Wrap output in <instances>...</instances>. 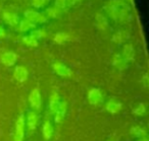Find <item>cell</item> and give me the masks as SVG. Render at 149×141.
Masks as SVG:
<instances>
[{"label": "cell", "instance_id": "obj_1", "mask_svg": "<svg viewBox=\"0 0 149 141\" xmlns=\"http://www.w3.org/2000/svg\"><path fill=\"white\" fill-rule=\"evenodd\" d=\"M103 8L108 17L118 23H126L132 19L130 5L123 0H108Z\"/></svg>", "mask_w": 149, "mask_h": 141}, {"label": "cell", "instance_id": "obj_5", "mask_svg": "<svg viewBox=\"0 0 149 141\" xmlns=\"http://www.w3.org/2000/svg\"><path fill=\"white\" fill-rule=\"evenodd\" d=\"M52 68H53L54 72L57 75L61 76V77H70L72 74L70 68L68 66H66L64 63H62V62H54L53 65H52Z\"/></svg>", "mask_w": 149, "mask_h": 141}, {"label": "cell", "instance_id": "obj_15", "mask_svg": "<svg viewBox=\"0 0 149 141\" xmlns=\"http://www.w3.org/2000/svg\"><path fill=\"white\" fill-rule=\"evenodd\" d=\"M80 1L81 0H55L54 1V6L58 7L61 10H64L66 8L74 6L76 4L80 3Z\"/></svg>", "mask_w": 149, "mask_h": 141}, {"label": "cell", "instance_id": "obj_26", "mask_svg": "<svg viewBox=\"0 0 149 141\" xmlns=\"http://www.w3.org/2000/svg\"><path fill=\"white\" fill-rule=\"evenodd\" d=\"M50 0H31V4L34 8H44L49 3Z\"/></svg>", "mask_w": 149, "mask_h": 141}, {"label": "cell", "instance_id": "obj_22", "mask_svg": "<svg viewBox=\"0 0 149 141\" xmlns=\"http://www.w3.org/2000/svg\"><path fill=\"white\" fill-rule=\"evenodd\" d=\"M30 36L33 37L35 40H37V41H39V40L47 37V32H46L44 29H36L31 32Z\"/></svg>", "mask_w": 149, "mask_h": 141}, {"label": "cell", "instance_id": "obj_16", "mask_svg": "<svg viewBox=\"0 0 149 141\" xmlns=\"http://www.w3.org/2000/svg\"><path fill=\"white\" fill-rule=\"evenodd\" d=\"M36 25H34L33 23H31L30 21H28L27 19H21L17 25V31L19 33H27L29 31H33L35 30Z\"/></svg>", "mask_w": 149, "mask_h": 141}, {"label": "cell", "instance_id": "obj_23", "mask_svg": "<svg viewBox=\"0 0 149 141\" xmlns=\"http://www.w3.org/2000/svg\"><path fill=\"white\" fill-rule=\"evenodd\" d=\"M70 40V35L66 33H63V32H61V33H57L55 35V37H54V42L57 44H59V45H62V44H64L66 41H68Z\"/></svg>", "mask_w": 149, "mask_h": 141}, {"label": "cell", "instance_id": "obj_30", "mask_svg": "<svg viewBox=\"0 0 149 141\" xmlns=\"http://www.w3.org/2000/svg\"><path fill=\"white\" fill-rule=\"evenodd\" d=\"M123 1H125V2H127V3H128V4L131 2V0H123Z\"/></svg>", "mask_w": 149, "mask_h": 141}, {"label": "cell", "instance_id": "obj_28", "mask_svg": "<svg viewBox=\"0 0 149 141\" xmlns=\"http://www.w3.org/2000/svg\"><path fill=\"white\" fill-rule=\"evenodd\" d=\"M5 36H6V32H5V30L0 25V38H4Z\"/></svg>", "mask_w": 149, "mask_h": 141}, {"label": "cell", "instance_id": "obj_12", "mask_svg": "<svg viewBox=\"0 0 149 141\" xmlns=\"http://www.w3.org/2000/svg\"><path fill=\"white\" fill-rule=\"evenodd\" d=\"M60 96L57 92L54 91L53 94L50 96L49 98V113L50 114H55L57 109L60 106Z\"/></svg>", "mask_w": 149, "mask_h": 141}, {"label": "cell", "instance_id": "obj_10", "mask_svg": "<svg viewBox=\"0 0 149 141\" xmlns=\"http://www.w3.org/2000/svg\"><path fill=\"white\" fill-rule=\"evenodd\" d=\"M13 76H15V79L19 82H25L28 79V76H29V71L25 66H17L15 68V71H13Z\"/></svg>", "mask_w": 149, "mask_h": 141}, {"label": "cell", "instance_id": "obj_9", "mask_svg": "<svg viewBox=\"0 0 149 141\" xmlns=\"http://www.w3.org/2000/svg\"><path fill=\"white\" fill-rule=\"evenodd\" d=\"M17 56L15 53H13V51H8L5 52L1 55L0 57V62L3 64L6 67H10V66H13L17 62Z\"/></svg>", "mask_w": 149, "mask_h": 141}, {"label": "cell", "instance_id": "obj_20", "mask_svg": "<svg viewBox=\"0 0 149 141\" xmlns=\"http://www.w3.org/2000/svg\"><path fill=\"white\" fill-rule=\"evenodd\" d=\"M62 13H63V10H61L56 6H51L46 9L44 14L46 15L47 19H57V17H61Z\"/></svg>", "mask_w": 149, "mask_h": 141}, {"label": "cell", "instance_id": "obj_29", "mask_svg": "<svg viewBox=\"0 0 149 141\" xmlns=\"http://www.w3.org/2000/svg\"><path fill=\"white\" fill-rule=\"evenodd\" d=\"M138 141H149V139H148V137H147V136H144V137H141V138H139Z\"/></svg>", "mask_w": 149, "mask_h": 141}, {"label": "cell", "instance_id": "obj_19", "mask_svg": "<svg viewBox=\"0 0 149 141\" xmlns=\"http://www.w3.org/2000/svg\"><path fill=\"white\" fill-rule=\"evenodd\" d=\"M95 25L99 31H105L108 28V21L105 15L102 13H97L95 17Z\"/></svg>", "mask_w": 149, "mask_h": 141}, {"label": "cell", "instance_id": "obj_17", "mask_svg": "<svg viewBox=\"0 0 149 141\" xmlns=\"http://www.w3.org/2000/svg\"><path fill=\"white\" fill-rule=\"evenodd\" d=\"M122 107L123 106L120 102H118V100H114V98H111V100H109L106 102L105 109L107 112L111 113V114H116V113H118L122 110Z\"/></svg>", "mask_w": 149, "mask_h": 141}, {"label": "cell", "instance_id": "obj_3", "mask_svg": "<svg viewBox=\"0 0 149 141\" xmlns=\"http://www.w3.org/2000/svg\"><path fill=\"white\" fill-rule=\"evenodd\" d=\"M25 129H26V119L24 114H21L15 122V141H23L25 137Z\"/></svg>", "mask_w": 149, "mask_h": 141}, {"label": "cell", "instance_id": "obj_6", "mask_svg": "<svg viewBox=\"0 0 149 141\" xmlns=\"http://www.w3.org/2000/svg\"><path fill=\"white\" fill-rule=\"evenodd\" d=\"M29 102L32 108L35 109V110L39 111L41 109L42 98H41V94H40V90L38 87L34 88L31 91V94L29 96Z\"/></svg>", "mask_w": 149, "mask_h": 141}, {"label": "cell", "instance_id": "obj_18", "mask_svg": "<svg viewBox=\"0 0 149 141\" xmlns=\"http://www.w3.org/2000/svg\"><path fill=\"white\" fill-rule=\"evenodd\" d=\"M112 65H113L116 69L123 71V70H126L127 68H128L129 63L125 59H123L122 56L116 54V55H114L113 60H112Z\"/></svg>", "mask_w": 149, "mask_h": 141}, {"label": "cell", "instance_id": "obj_13", "mask_svg": "<svg viewBox=\"0 0 149 141\" xmlns=\"http://www.w3.org/2000/svg\"><path fill=\"white\" fill-rule=\"evenodd\" d=\"M68 111V104L65 102H60L59 108L57 109V111L55 112V118H54V121L55 123H62L64 120V116H65V113Z\"/></svg>", "mask_w": 149, "mask_h": 141}, {"label": "cell", "instance_id": "obj_11", "mask_svg": "<svg viewBox=\"0 0 149 141\" xmlns=\"http://www.w3.org/2000/svg\"><path fill=\"white\" fill-rule=\"evenodd\" d=\"M130 38V33L128 31H125V30H120L118 31L113 36H112V42L118 45H122V44L126 43L127 41Z\"/></svg>", "mask_w": 149, "mask_h": 141}, {"label": "cell", "instance_id": "obj_8", "mask_svg": "<svg viewBox=\"0 0 149 141\" xmlns=\"http://www.w3.org/2000/svg\"><path fill=\"white\" fill-rule=\"evenodd\" d=\"M120 56L123 59H125L127 62H132L135 60V56H136V50H135L134 46L132 44H125V46L122 49V54Z\"/></svg>", "mask_w": 149, "mask_h": 141}, {"label": "cell", "instance_id": "obj_2", "mask_svg": "<svg viewBox=\"0 0 149 141\" xmlns=\"http://www.w3.org/2000/svg\"><path fill=\"white\" fill-rule=\"evenodd\" d=\"M24 17L25 19H27L28 21H30L31 23H33L34 25H43L46 23L48 21V19L46 17V15L39 11H36L35 9H27L24 12Z\"/></svg>", "mask_w": 149, "mask_h": 141}, {"label": "cell", "instance_id": "obj_7", "mask_svg": "<svg viewBox=\"0 0 149 141\" xmlns=\"http://www.w3.org/2000/svg\"><path fill=\"white\" fill-rule=\"evenodd\" d=\"M3 21H5V23L10 27H17L19 23V17L17 15V13H15V11L11 10H4L3 11Z\"/></svg>", "mask_w": 149, "mask_h": 141}, {"label": "cell", "instance_id": "obj_25", "mask_svg": "<svg viewBox=\"0 0 149 141\" xmlns=\"http://www.w3.org/2000/svg\"><path fill=\"white\" fill-rule=\"evenodd\" d=\"M23 43L25 44L26 46H28V47H32V48H35L38 46V41L37 40H35L33 37H31V36H24L23 37Z\"/></svg>", "mask_w": 149, "mask_h": 141}, {"label": "cell", "instance_id": "obj_4", "mask_svg": "<svg viewBox=\"0 0 149 141\" xmlns=\"http://www.w3.org/2000/svg\"><path fill=\"white\" fill-rule=\"evenodd\" d=\"M88 100H89L90 105H93V106H97L100 105L103 102V94H102V90L98 87H92L91 89L88 92Z\"/></svg>", "mask_w": 149, "mask_h": 141}, {"label": "cell", "instance_id": "obj_21", "mask_svg": "<svg viewBox=\"0 0 149 141\" xmlns=\"http://www.w3.org/2000/svg\"><path fill=\"white\" fill-rule=\"evenodd\" d=\"M42 132H43V136L45 139H50L53 135V127L51 125V122L48 120L45 121L43 124V128H42Z\"/></svg>", "mask_w": 149, "mask_h": 141}, {"label": "cell", "instance_id": "obj_14", "mask_svg": "<svg viewBox=\"0 0 149 141\" xmlns=\"http://www.w3.org/2000/svg\"><path fill=\"white\" fill-rule=\"evenodd\" d=\"M38 122H39V117H38L37 113L33 112V111H30L27 115V125L28 128L30 130H35L37 128Z\"/></svg>", "mask_w": 149, "mask_h": 141}, {"label": "cell", "instance_id": "obj_24", "mask_svg": "<svg viewBox=\"0 0 149 141\" xmlns=\"http://www.w3.org/2000/svg\"><path fill=\"white\" fill-rule=\"evenodd\" d=\"M131 135L134 137H138V138H141V137H144V136H147V133L144 129H142L141 127H138V126H135L131 129Z\"/></svg>", "mask_w": 149, "mask_h": 141}, {"label": "cell", "instance_id": "obj_27", "mask_svg": "<svg viewBox=\"0 0 149 141\" xmlns=\"http://www.w3.org/2000/svg\"><path fill=\"white\" fill-rule=\"evenodd\" d=\"M145 112H146V106H145V104H143V102L139 104L138 106H137V108H135L134 110H133V114H135L136 116H142V115L145 114Z\"/></svg>", "mask_w": 149, "mask_h": 141}]
</instances>
